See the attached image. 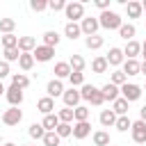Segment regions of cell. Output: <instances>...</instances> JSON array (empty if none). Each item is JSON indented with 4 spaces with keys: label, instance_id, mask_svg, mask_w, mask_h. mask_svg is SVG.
<instances>
[{
    "label": "cell",
    "instance_id": "obj_37",
    "mask_svg": "<svg viewBox=\"0 0 146 146\" xmlns=\"http://www.w3.org/2000/svg\"><path fill=\"white\" fill-rule=\"evenodd\" d=\"M59 123H71V121H75V112L71 110V107H64V110H59Z\"/></svg>",
    "mask_w": 146,
    "mask_h": 146
},
{
    "label": "cell",
    "instance_id": "obj_19",
    "mask_svg": "<svg viewBox=\"0 0 146 146\" xmlns=\"http://www.w3.org/2000/svg\"><path fill=\"white\" fill-rule=\"evenodd\" d=\"M141 2H137V0H128L125 2V14H128V18H139L141 16Z\"/></svg>",
    "mask_w": 146,
    "mask_h": 146
},
{
    "label": "cell",
    "instance_id": "obj_31",
    "mask_svg": "<svg viewBox=\"0 0 146 146\" xmlns=\"http://www.w3.org/2000/svg\"><path fill=\"white\" fill-rule=\"evenodd\" d=\"M107 66H110V64H107V59H105V57H94V62H91V71H94V73H98V75H100V73H105V71H107Z\"/></svg>",
    "mask_w": 146,
    "mask_h": 146
},
{
    "label": "cell",
    "instance_id": "obj_35",
    "mask_svg": "<svg viewBox=\"0 0 146 146\" xmlns=\"http://www.w3.org/2000/svg\"><path fill=\"white\" fill-rule=\"evenodd\" d=\"M110 82H112V84H116V87H123V84L128 82V78H125V73H123V71H112Z\"/></svg>",
    "mask_w": 146,
    "mask_h": 146
},
{
    "label": "cell",
    "instance_id": "obj_20",
    "mask_svg": "<svg viewBox=\"0 0 146 146\" xmlns=\"http://www.w3.org/2000/svg\"><path fill=\"white\" fill-rule=\"evenodd\" d=\"M135 34H137V27H135L132 23H123V25L119 27V36H121V39H125V43H128V41H132V39H135Z\"/></svg>",
    "mask_w": 146,
    "mask_h": 146
},
{
    "label": "cell",
    "instance_id": "obj_2",
    "mask_svg": "<svg viewBox=\"0 0 146 146\" xmlns=\"http://www.w3.org/2000/svg\"><path fill=\"white\" fill-rule=\"evenodd\" d=\"M98 23H100V27H105V30H119V27L123 25L121 16H119L116 11H112V9H107V11H100V16H98Z\"/></svg>",
    "mask_w": 146,
    "mask_h": 146
},
{
    "label": "cell",
    "instance_id": "obj_36",
    "mask_svg": "<svg viewBox=\"0 0 146 146\" xmlns=\"http://www.w3.org/2000/svg\"><path fill=\"white\" fill-rule=\"evenodd\" d=\"M75 123H82V121H89V107H84V105H78L75 110Z\"/></svg>",
    "mask_w": 146,
    "mask_h": 146
},
{
    "label": "cell",
    "instance_id": "obj_39",
    "mask_svg": "<svg viewBox=\"0 0 146 146\" xmlns=\"http://www.w3.org/2000/svg\"><path fill=\"white\" fill-rule=\"evenodd\" d=\"M114 128H116L119 132H128V130L132 128V121H130L128 116H119V119H116V125H114Z\"/></svg>",
    "mask_w": 146,
    "mask_h": 146
},
{
    "label": "cell",
    "instance_id": "obj_44",
    "mask_svg": "<svg viewBox=\"0 0 146 146\" xmlns=\"http://www.w3.org/2000/svg\"><path fill=\"white\" fill-rule=\"evenodd\" d=\"M68 82H71V87H82L84 84V73H71Z\"/></svg>",
    "mask_w": 146,
    "mask_h": 146
},
{
    "label": "cell",
    "instance_id": "obj_34",
    "mask_svg": "<svg viewBox=\"0 0 146 146\" xmlns=\"http://www.w3.org/2000/svg\"><path fill=\"white\" fill-rule=\"evenodd\" d=\"M14 27H16L14 18H0V32L2 34H14Z\"/></svg>",
    "mask_w": 146,
    "mask_h": 146
},
{
    "label": "cell",
    "instance_id": "obj_8",
    "mask_svg": "<svg viewBox=\"0 0 146 146\" xmlns=\"http://www.w3.org/2000/svg\"><path fill=\"white\" fill-rule=\"evenodd\" d=\"M32 55H34V62H50L55 57V48H50V46H36Z\"/></svg>",
    "mask_w": 146,
    "mask_h": 146
},
{
    "label": "cell",
    "instance_id": "obj_38",
    "mask_svg": "<svg viewBox=\"0 0 146 146\" xmlns=\"http://www.w3.org/2000/svg\"><path fill=\"white\" fill-rule=\"evenodd\" d=\"M2 48H5V50L18 48V36H16V34H5V36H2Z\"/></svg>",
    "mask_w": 146,
    "mask_h": 146
},
{
    "label": "cell",
    "instance_id": "obj_21",
    "mask_svg": "<svg viewBox=\"0 0 146 146\" xmlns=\"http://www.w3.org/2000/svg\"><path fill=\"white\" fill-rule=\"evenodd\" d=\"M64 34H66L71 41H75L78 36H82V27H80V23H66V25H64Z\"/></svg>",
    "mask_w": 146,
    "mask_h": 146
},
{
    "label": "cell",
    "instance_id": "obj_9",
    "mask_svg": "<svg viewBox=\"0 0 146 146\" xmlns=\"http://www.w3.org/2000/svg\"><path fill=\"white\" fill-rule=\"evenodd\" d=\"M105 59H107V64H110V66H119V64H123V62H125L123 48H116V46H112V48H110V52L105 55Z\"/></svg>",
    "mask_w": 146,
    "mask_h": 146
},
{
    "label": "cell",
    "instance_id": "obj_22",
    "mask_svg": "<svg viewBox=\"0 0 146 146\" xmlns=\"http://www.w3.org/2000/svg\"><path fill=\"white\" fill-rule=\"evenodd\" d=\"M68 66H71V71H73V73H82V71H84V66H87V62H84V57H82V55H71Z\"/></svg>",
    "mask_w": 146,
    "mask_h": 146
},
{
    "label": "cell",
    "instance_id": "obj_14",
    "mask_svg": "<svg viewBox=\"0 0 146 146\" xmlns=\"http://www.w3.org/2000/svg\"><path fill=\"white\" fill-rule=\"evenodd\" d=\"M91 135V123L89 121H82V123H75L73 125V137L75 139H84Z\"/></svg>",
    "mask_w": 146,
    "mask_h": 146
},
{
    "label": "cell",
    "instance_id": "obj_43",
    "mask_svg": "<svg viewBox=\"0 0 146 146\" xmlns=\"http://www.w3.org/2000/svg\"><path fill=\"white\" fill-rule=\"evenodd\" d=\"M18 59H21V50H18V48L5 50V62H18Z\"/></svg>",
    "mask_w": 146,
    "mask_h": 146
},
{
    "label": "cell",
    "instance_id": "obj_3",
    "mask_svg": "<svg viewBox=\"0 0 146 146\" xmlns=\"http://www.w3.org/2000/svg\"><path fill=\"white\" fill-rule=\"evenodd\" d=\"M68 23H78L84 18V2H66V9H64Z\"/></svg>",
    "mask_w": 146,
    "mask_h": 146
},
{
    "label": "cell",
    "instance_id": "obj_42",
    "mask_svg": "<svg viewBox=\"0 0 146 146\" xmlns=\"http://www.w3.org/2000/svg\"><path fill=\"white\" fill-rule=\"evenodd\" d=\"M30 9L32 11H46L48 9V0H30Z\"/></svg>",
    "mask_w": 146,
    "mask_h": 146
},
{
    "label": "cell",
    "instance_id": "obj_53",
    "mask_svg": "<svg viewBox=\"0 0 146 146\" xmlns=\"http://www.w3.org/2000/svg\"><path fill=\"white\" fill-rule=\"evenodd\" d=\"M5 146H16V144H11V141H7V144H5Z\"/></svg>",
    "mask_w": 146,
    "mask_h": 146
},
{
    "label": "cell",
    "instance_id": "obj_55",
    "mask_svg": "<svg viewBox=\"0 0 146 146\" xmlns=\"http://www.w3.org/2000/svg\"><path fill=\"white\" fill-rule=\"evenodd\" d=\"M144 89H146V84H144Z\"/></svg>",
    "mask_w": 146,
    "mask_h": 146
},
{
    "label": "cell",
    "instance_id": "obj_4",
    "mask_svg": "<svg viewBox=\"0 0 146 146\" xmlns=\"http://www.w3.org/2000/svg\"><path fill=\"white\" fill-rule=\"evenodd\" d=\"M141 94H144V89H141L139 84H135V82H125V84L121 87V98H125L128 103L139 100V98H141Z\"/></svg>",
    "mask_w": 146,
    "mask_h": 146
},
{
    "label": "cell",
    "instance_id": "obj_32",
    "mask_svg": "<svg viewBox=\"0 0 146 146\" xmlns=\"http://www.w3.org/2000/svg\"><path fill=\"white\" fill-rule=\"evenodd\" d=\"M27 135H30L32 139H43V137H46V128H43L41 123H32V125L27 128Z\"/></svg>",
    "mask_w": 146,
    "mask_h": 146
},
{
    "label": "cell",
    "instance_id": "obj_47",
    "mask_svg": "<svg viewBox=\"0 0 146 146\" xmlns=\"http://www.w3.org/2000/svg\"><path fill=\"white\" fill-rule=\"evenodd\" d=\"M94 5H96L100 11H107V9H110V0H96Z\"/></svg>",
    "mask_w": 146,
    "mask_h": 146
},
{
    "label": "cell",
    "instance_id": "obj_27",
    "mask_svg": "<svg viewBox=\"0 0 146 146\" xmlns=\"http://www.w3.org/2000/svg\"><path fill=\"white\" fill-rule=\"evenodd\" d=\"M73 71H71V66H68V62H57L55 64V78L57 80H62V78H68Z\"/></svg>",
    "mask_w": 146,
    "mask_h": 146
},
{
    "label": "cell",
    "instance_id": "obj_40",
    "mask_svg": "<svg viewBox=\"0 0 146 146\" xmlns=\"http://www.w3.org/2000/svg\"><path fill=\"white\" fill-rule=\"evenodd\" d=\"M41 141H43V146H59L62 137H59L57 132H46V137H43Z\"/></svg>",
    "mask_w": 146,
    "mask_h": 146
},
{
    "label": "cell",
    "instance_id": "obj_16",
    "mask_svg": "<svg viewBox=\"0 0 146 146\" xmlns=\"http://www.w3.org/2000/svg\"><path fill=\"white\" fill-rule=\"evenodd\" d=\"M141 52V43H137L135 39L132 41H128L125 43V48H123V55H125V59H137V55Z\"/></svg>",
    "mask_w": 146,
    "mask_h": 146
},
{
    "label": "cell",
    "instance_id": "obj_33",
    "mask_svg": "<svg viewBox=\"0 0 146 146\" xmlns=\"http://www.w3.org/2000/svg\"><path fill=\"white\" fill-rule=\"evenodd\" d=\"M94 146H110V132L96 130L94 132Z\"/></svg>",
    "mask_w": 146,
    "mask_h": 146
},
{
    "label": "cell",
    "instance_id": "obj_46",
    "mask_svg": "<svg viewBox=\"0 0 146 146\" xmlns=\"http://www.w3.org/2000/svg\"><path fill=\"white\" fill-rule=\"evenodd\" d=\"M7 75H11V71H9V62H5V59H2V62H0V80H2V78H7Z\"/></svg>",
    "mask_w": 146,
    "mask_h": 146
},
{
    "label": "cell",
    "instance_id": "obj_1",
    "mask_svg": "<svg viewBox=\"0 0 146 146\" xmlns=\"http://www.w3.org/2000/svg\"><path fill=\"white\" fill-rule=\"evenodd\" d=\"M80 96H82V100H87V103H91V105H103L105 103V98H103V91H100V87H94V84H82V89H80Z\"/></svg>",
    "mask_w": 146,
    "mask_h": 146
},
{
    "label": "cell",
    "instance_id": "obj_30",
    "mask_svg": "<svg viewBox=\"0 0 146 146\" xmlns=\"http://www.w3.org/2000/svg\"><path fill=\"white\" fill-rule=\"evenodd\" d=\"M103 43H105V39L98 36V34H94V36H84V46H87L89 50H98Z\"/></svg>",
    "mask_w": 146,
    "mask_h": 146
},
{
    "label": "cell",
    "instance_id": "obj_50",
    "mask_svg": "<svg viewBox=\"0 0 146 146\" xmlns=\"http://www.w3.org/2000/svg\"><path fill=\"white\" fill-rule=\"evenodd\" d=\"M2 94H7V89H5V84H2V80H0V96Z\"/></svg>",
    "mask_w": 146,
    "mask_h": 146
},
{
    "label": "cell",
    "instance_id": "obj_51",
    "mask_svg": "<svg viewBox=\"0 0 146 146\" xmlns=\"http://www.w3.org/2000/svg\"><path fill=\"white\" fill-rule=\"evenodd\" d=\"M141 75H146V62H141Z\"/></svg>",
    "mask_w": 146,
    "mask_h": 146
},
{
    "label": "cell",
    "instance_id": "obj_10",
    "mask_svg": "<svg viewBox=\"0 0 146 146\" xmlns=\"http://www.w3.org/2000/svg\"><path fill=\"white\" fill-rule=\"evenodd\" d=\"M62 98H64V105H66V107H71V110H75V107H78V103L82 100V96H80V91H78L75 87H71V89H66Z\"/></svg>",
    "mask_w": 146,
    "mask_h": 146
},
{
    "label": "cell",
    "instance_id": "obj_6",
    "mask_svg": "<svg viewBox=\"0 0 146 146\" xmlns=\"http://www.w3.org/2000/svg\"><path fill=\"white\" fill-rule=\"evenodd\" d=\"M130 135H132V141H137V144H146V123H144V121H132Z\"/></svg>",
    "mask_w": 146,
    "mask_h": 146
},
{
    "label": "cell",
    "instance_id": "obj_17",
    "mask_svg": "<svg viewBox=\"0 0 146 146\" xmlns=\"http://www.w3.org/2000/svg\"><path fill=\"white\" fill-rule=\"evenodd\" d=\"M123 73H125V78H128V75H139V73H141V62H137V59H125V62H123Z\"/></svg>",
    "mask_w": 146,
    "mask_h": 146
},
{
    "label": "cell",
    "instance_id": "obj_11",
    "mask_svg": "<svg viewBox=\"0 0 146 146\" xmlns=\"http://www.w3.org/2000/svg\"><path fill=\"white\" fill-rule=\"evenodd\" d=\"M100 91H103V98H105V100H110V103H114L116 98H121V87H116V84H112V82L103 84V87H100Z\"/></svg>",
    "mask_w": 146,
    "mask_h": 146
},
{
    "label": "cell",
    "instance_id": "obj_29",
    "mask_svg": "<svg viewBox=\"0 0 146 146\" xmlns=\"http://www.w3.org/2000/svg\"><path fill=\"white\" fill-rule=\"evenodd\" d=\"M18 66H21V71H30V68L34 66V55H32V52H21Z\"/></svg>",
    "mask_w": 146,
    "mask_h": 146
},
{
    "label": "cell",
    "instance_id": "obj_25",
    "mask_svg": "<svg viewBox=\"0 0 146 146\" xmlns=\"http://www.w3.org/2000/svg\"><path fill=\"white\" fill-rule=\"evenodd\" d=\"M116 114H114V110H103L100 112V125H105V128H110V125H116Z\"/></svg>",
    "mask_w": 146,
    "mask_h": 146
},
{
    "label": "cell",
    "instance_id": "obj_45",
    "mask_svg": "<svg viewBox=\"0 0 146 146\" xmlns=\"http://www.w3.org/2000/svg\"><path fill=\"white\" fill-rule=\"evenodd\" d=\"M48 9L50 11H62V9H66V2L64 0H48Z\"/></svg>",
    "mask_w": 146,
    "mask_h": 146
},
{
    "label": "cell",
    "instance_id": "obj_18",
    "mask_svg": "<svg viewBox=\"0 0 146 146\" xmlns=\"http://www.w3.org/2000/svg\"><path fill=\"white\" fill-rule=\"evenodd\" d=\"M46 91H48V96L50 98H57V96H64V84H62V80H50L48 82V87H46Z\"/></svg>",
    "mask_w": 146,
    "mask_h": 146
},
{
    "label": "cell",
    "instance_id": "obj_52",
    "mask_svg": "<svg viewBox=\"0 0 146 146\" xmlns=\"http://www.w3.org/2000/svg\"><path fill=\"white\" fill-rule=\"evenodd\" d=\"M141 9H144V11H146V0H144V2H141Z\"/></svg>",
    "mask_w": 146,
    "mask_h": 146
},
{
    "label": "cell",
    "instance_id": "obj_54",
    "mask_svg": "<svg viewBox=\"0 0 146 146\" xmlns=\"http://www.w3.org/2000/svg\"><path fill=\"white\" fill-rule=\"evenodd\" d=\"M23 146H30V144H23Z\"/></svg>",
    "mask_w": 146,
    "mask_h": 146
},
{
    "label": "cell",
    "instance_id": "obj_15",
    "mask_svg": "<svg viewBox=\"0 0 146 146\" xmlns=\"http://www.w3.org/2000/svg\"><path fill=\"white\" fill-rule=\"evenodd\" d=\"M36 39L34 36H18V50L21 52H34Z\"/></svg>",
    "mask_w": 146,
    "mask_h": 146
},
{
    "label": "cell",
    "instance_id": "obj_5",
    "mask_svg": "<svg viewBox=\"0 0 146 146\" xmlns=\"http://www.w3.org/2000/svg\"><path fill=\"white\" fill-rule=\"evenodd\" d=\"M80 27H82V34H84V36H94V34L98 32L100 23H98V18H94V16H84V18L80 21Z\"/></svg>",
    "mask_w": 146,
    "mask_h": 146
},
{
    "label": "cell",
    "instance_id": "obj_7",
    "mask_svg": "<svg viewBox=\"0 0 146 146\" xmlns=\"http://www.w3.org/2000/svg\"><path fill=\"white\" fill-rule=\"evenodd\" d=\"M21 119H23V112H21L18 107H9V110H5V114H2V123H5V125H18Z\"/></svg>",
    "mask_w": 146,
    "mask_h": 146
},
{
    "label": "cell",
    "instance_id": "obj_49",
    "mask_svg": "<svg viewBox=\"0 0 146 146\" xmlns=\"http://www.w3.org/2000/svg\"><path fill=\"white\" fill-rule=\"evenodd\" d=\"M141 55H144V62H146V41L141 43Z\"/></svg>",
    "mask_w": 146,
    "mask_h": 146
},
{
    "label": "cell",
    "instance_id": "obj_23",
    "mask_svg": "<svg viewBox=\"0 0 146 146\" xmlns=\"http://www.w3.org/2000/svg\"><path fill=\"white\" fill-rule=\"evenodd\" d=\"M128 107H130V103H128L125 98H116V100L112 103V110H114L116 116H128Z\"/></svg>",
    "mask_w": 146,
    "mask_h": 146
},
{
    "label": "cell",
    "instance_id": "obj_12",
    "mask_svg": "<svg viewBox=\"0 0 146 146\" xmlns=\"http://www.w3.org/2000/svg\"><path fill=\"white\" fill-rule=\"evenodd\" d=\"M36 110H39L43 116L52 114V110H55V98H50V96H43V98H39V100H36Z\"/></svg>",
    "mask_w": 146,
    "mask_h": 146
},
{
    "label": "cell",
    "instance_id": "obj_28",
    "mask_svg": "<svg viewBox=\"0 0 146 146\" xmlns=\"http://www.w3.org/2000/svg\"><path fill=\"white\" fill-rule=\"evenodd\" d=\"M59 34L55 32V30H48V32H43V46H50V48H57V43H59Z\"/></svg>",
    "mask_w": 146,
    "mask_h": 146
},
{
    "label": "cell",
    "instance_id": "obj_41",
    "mask_svg": "<svg viewBox=\"0 0 146 146\" xmlns=\"http://www.w3.org/2000/svg\"><path fill=\"white\" fill-rule=\"evenodd\" d=\"M55 132H57L59 137H71V135H73V125H71V123H59Z\"/></svg>",
    "mask_w": 146,
    "mask_h": 146
},
{
    "label": "cell",
    "instance_id": "obj_24",
    "mask_svg": "<svg viewBox=\"0 0 146 146\" xmlns=\"http://www.w3.org/2000/svg\"><path fill=\"white\" fill-rule=\"evenodd\" d=\"M11 87L27 89V87H30V78H27L25 73H11Z\"/></svg>",
    "mask_w": 146,
    "mask_h": 146
},
{
    "label": "cell",
    "instance_id": "obj_26",
    "mask_svg": "<svg viewBox=\"0 0 146 146\" xmlns=\"http://www.w3.org/2000/svg\"><path fill=\"white\" fill-rule=\"evenodd\" d=\"M41 125L46 128V132H55L57 125H59V116H57V114H48V116H43Z\"/></svg>",
    "mask_w": 146,
    "mask_h": 146
},
{
    "label": "cell",
    "instance_id": "obj_13",
    "mask_svg": "<svg viewBox=\"0 0 146 146\" xmlns=\"http://www.w3.org/2000/svg\"><path fill=\"white\" fill-rule=\"evenodd\" d=\"M5 96H7V100H9L11 107H18L23 103V89H18V87H9Z\"/></svg>",
    "mask_w": 146,
    "mask_h": 146
},
{
    "label": "cell",
    "instance_id": "obj_48",
    "mask_svg": "<svg viewBox=\"0 0 146 146\" xmlns=\"http://www.w3.org/2000/svg\"><path fill=\"white\" fill-rule=\"evenodd\" d=\"M139 121H144V123H146V105L139 110Z\"/></svg>",
    "mask_w": 146,
    "mask_h": 146
}]
</instances>
